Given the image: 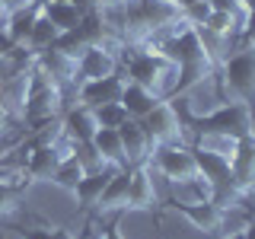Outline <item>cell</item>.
<instances>
[{
  "mask_svg": "<svg viewBox=\"0 0 255 239\" xmlns=\"http://www.w3.org/2000/svg\"><path fill=\"white\" fill-rule=\"evenodd\" d=\"M118 13H122V26L128 29V35L140 45L182 22L179 0H128L118 6Z\"/></svg>",
  "mask_w": 255,
  "mask_h": 239,
  "instance_id": "6da1fadb",
  "label": "cell"
},
{
  "mask_svg": "<svg viewBox=\"0 0 255 239\" xmlns=\"http://www.w3.org/2000/svg\"><path fill=\"white\" fill-rule=\"evenodd\" d=\"M175 64L166 58L159 48L153 45H140L134 48L131 54H125V80H131V83H140L147 86V90H153L156 96H163V99H169L172 93V83H175Z\"/></svg>",
  "mask_w": 255,
  "mask_h": 239,
  "instance_id": "7a4b0ae2",
  "label": "cell"
},
{
  "mask_svg": "<svg viewBox=\"0 0 255 239\" xmlns=\"http://www.w3.org/2000/svg\"><path fill=\"white\" fill-rule=\"evenodd\" d=\"M64 99L67 93L61 90L48 74L38 70V64L32 61L29 67V93H26V102H22V118L29 124H45V121H54V118L64 115Z\"/></svg>",
  "mask_w": 255,
  "mask_h": 239,
  "instance_id": "3957f363",
  "label": "cell"
},
{
  "mask_svg": "<svg viewBox=\"0 0 255 239\" xmlns=\"http://www.w3.org/2000/svg\"><path fill=\"white\" fill-rule=\"evenodd\" d=\"M217 86L223 102L239 99V102H255V45H243L236 54L220 58L217 64Z\"/></svg>",
  "mask_w": 255,
  "mask_h": 239,
  "instance_id": "277c9868",
  "label": "cell"
},
{
  "mask_svg": "<svg viewBox=\"0 0 255 239\" xmlns=\"http://www.w3.org/2000/svg\"><path fill=\"white\" fill-rule=\"evenodd\" d=\"M191 131L201 134V131H211V134H227V137H249L255 134V115H252V106L249 102H239V99H227L220 102L217 109H211L207 115H198L191 118Z\"/></svg>",
  "mask_w": 255,
  "mask_h": 239,
  "instance_id": "5b68a950",
  "label": "cell"
},
{
  "mask_svg": "<svg viewBox=\"0 0 255 239\" xmlns=\"http://www.w3.org/2000/svg\"><path fill=\"white\" fill-rule=\"evenodd\" d=\"M150 169L156 175H163L166 182H182L198 175V163H195V150L188 143H156L150 153Z\"/></svg>",
  "mask_w": 255,
  "mask_h": 239,
  "instance_id": "8992f818",
  "label": "cell"
},
{
  "mask_svg": "<svg viewBox=\"0 0 255 239\" xmlns=\"http://www.w3.org/2000/svg\"><path fill=\"white\" fill-rule=\"evenodd\" d=\"M143 131H147V137L156 143H185V124H182L179 118V106H175L172 99H159L153 112H147V115L140 118Z\"/></svg>",
  "mask_w": 255,
  "mask_h": 239,
  "instance_id": "52a82bcc",
  "label": "cell"
},
{
  "mask_svg": "<svg viewBox=\"0 0 255 239\" xmlns=\"http://www.w3.org/2000/svg\"><path fill=\"white\" fill-rule=\"evenodd\" d=\"M35 64H38V70L51 77L64 93H74L77 90L80 74H77V58H74V54L61 51L58 45H51V48H45V51L35 54Z\"/></svg>",
  "mask_w": 255,
  "mask_h": 239,
  "instance_id": "ba28073f",
  "label": "cell"
},
{
  "mask_svg": "<svg viewBox=\"0 0 255 239\" xmlns=\"http://www.w3.org/2000/svg\"><path fill=\"white\" fill-rule=\"evenodd\" d=\"M122 90H125V77L115 74V77H99V80H80L77 90H74V102L80 106H106V102H118L122 99Z\"/></svg>",
  "mask_w": 255,
  "mask_h": 239,
  "instance_id": "9c48e42d",
  "label": "cell"
},
{
  "mask_svg": "<svg viewBox=\"0 0 255 239\" xmlns=\"http://www.w3.org/2000/svg\"><path fill=\"white\" fill-rule=\"evenodd\" d=\"M118 70H122V58H118V51L102 48V45L83 48V51H80V58H77V74H80V80L115 77Z\"/></svg>",
  "mask_w": 255,
  "mask_h": 239,
  "instance_id": "30bf717a",
  "label": "cell"
},
{
  "mask_svg": "<svg viewBox=\"0 0 255 239\" xmlns=\"http://www.w3.org/2000/svg\"><path fill=\"white\" fill-rule=\"evenodd\" d=\"M150 163L131 166V185H128V207L125 211H150L159 201V191H156V179Z\"/></svg>",
  "mask_w": 255,
  "mask_h": 239,
  "instance_id": "8fae6325",
  "label": "cell"
},
{
  "mask_svg": "<svg viewBox=\"0 0 255 239\" xmlns=\"http://www.w3.org/2000/svg\"><path fill=\"white\" fill-rule=\"evenodd\" d=\"M61 131H64V137L74 143V147H77V143H90L93 134L99 131V124H96V112L90 106H80V102L67 106L64 115H61Z\"/></svg>",
  "mask_w": 255,
  "mask_h": 239,
  "instance_id": "7c38bea8",
  "label": "cell"
},
{
  "mask_svg": "<svg viewBox=\"0 0 255 239\" xmlns=\"http://www.w3.org/2000/svg\"><path fill=\"white\" fill-rule=\"evenodd\" d=\"M122 134V150H125V166H140V163H150V153H153V140L147 137L140 121L128 118V121L118 127Z\"/></svg>",
  "mask_w": 255,
  "mask_h": 239,
  "instance_id": "4fadbf2b",
  "label": "cell"
},
{
  "mask_svg": "<svg viewBox=\"0 0 255 239\" xmlns=\"http://www.w3.org/2000/svg\"><path fill=\"white\" fill-rule=\"evenodd\" d=\"M175 211L185 217L195 230H201V233L214 236L223 230V223H227V211L217 204V201H201V204H179Z\"/></svg>",
  "mask_w": 255,
  "mask_h": 239,
  "instance_id": "5bb4252c",
  "label": "cell"
},
{
  "mask_svg": "<svg viewBox=\"0 0 255 239\" xmlns=\"http://www.w3.org/2000/svg\"><path fill=\"white\" fill-rule=\"evenodd\" d=\"M38 10H42V0H32V3H26V6H16V10L6 13L3 35L10 38V45H16V48H29L32 22H35Z\"/></svg>",
  "mask_w": 255,
  "mask_h": 239,
  "instance_id": "9a60e30c",
  "label": "cell"
},
{
  "mask_svg": "<svg viewBox=\"0 0 255 239\" xmlns=\"http://www.w3.org/2000/svg\"><path fill=\"white\" fill-rule=\"evenodd\" d=\"M115 169H122V166H99V169H90L83 179L77 182L74 198L80 201V207H86V211H96L102 188L109 185V179H112V172H115Z\"/></svg>",
  "mask_w": 255,
  "mask_h": 239,
  "instance_id": "2e32d148",
  "label": "cell"
},
{
  "mask_svg": "<svg viewBox=\"0 0 255 239\" xmlns=\"http://www.w3.org/2000/svg\"><path fill=\"white\" fill-rule=\"evenodd\" d=\"M201 201H214V185L204 175H191L182 182H169V204H201Z\"/></svg>",
  "mask_w": 255,
  "mask_h": 239,
  "instance_id": "e0dca14e",
  "label": "cell"
},
{
  "mask_svg": "<svg viewBox=\"0 0 255 239\" xmlns=\"http://www.w3.org/2000/svg\"><path fill=\"white\" fill-rule=\"evenodd\" d=\"M128 185H131V166H122V169H115V172H112L109 185L102 188L96 211H99V214L125 211V207H128Z\"/></svg>",
  "mask_w": 255,
  "mask_h": 239,
  "instance_id": "ac0fdd59",
  "label": "cell"
},
{
  "mask_svg": "<svg viewBox=\"0 0 255 239\" xmlns=\"http://www.w3.org/2000/svg\"><path fill=\"white\" fill-rule=\"evenodd\" d=\"M230 166H233V182H236L239 191L255 185V134L239 137L236 153H233V159H230Z\"/></svg>",
  "mask_w": 255,
  "mask_h": 239,
  "instance_id": "d6986e66",
  "label": "cell"
},
{
  "mask_svg": "<svg viewBox=\"0 0 255 239\" xmlns=\"http://www.w3.org/2000/svg\"><path fill=\"white\" fill-rule=\"evenodd\" d=\"M163 99V96H156L153 90H147V86L140 83H131V80H125V90H122V106L128 112V118H134V121H140L147 112H153V106Z\"/></svg>",
  "mask_w": 255,
  "mask_h": 239,
  "instance_id": "ffe728a7",
  "label": "cell"
},
{
  "mask_svg": "<svg viewBox=\"0 0 255 239\" xmlns=\"http://www.w3.org/2000/svg\"><path fill=\"white\" fill-rule=\"evenodd\" d=\"M93 153L99 156L102 166H125V150H122V134L118 127H99L90 140Z\"/></svg>",
  "mask_w": 255,
  "mask_h": 239,
  "instance_id": "44dd1931",
  "label": "cell"
},
{
  "mask_svg": "<svg viewBox=\"0 0 255 239\" xmlns=\"http://www.w3.org/2000/svg\"><path fill=\"white\" fill-rule=\"evenodd\" d=\"M42 10H45V16L54 22V26H58V32L64 35V32H70V29L80 26L86 6L74 3V0H58V3H42Z\"/></svg>",
  "mask_w": 255,
  "mask_h": 239,
  "instance_id": "7402d4cb",
  "label": "cell"
},
{
  "mask_svg": "<svg viewBox=\"0 0 255 239\" xmlns=\"http://www.w3.org/2000/svg\"><path fill=\"white\" fill-rule=\"evenodd\" d=\"M86 172H90V169H86V163L77 156V150H74V153H67L58 163V169H54V175H51V185H58V188H64V191H70V195H74L77 182L83 179Z\"/></svg>",
  "mask_w": 255,
  "mask_h": 239,
  "instance_id": "603a6c76",
  "label": "cell"
},
{
  "mask_svg": "<svg viewBox=\"0 0 255 239\" xmlns=\"http://www.w3.org/2000/svg\"><path fill=\"white\" fill-rule=\"evenodd\" d=\"M201 32H207V35L217 38V42H230V38H236L239 32H243V22H239L233 13L211 10V16H207V22L201 26Z\"/></svg>",
  "mask_w": 255,
  "mask_h": 239,
  "instance_id": "cb8c5ba5",
  "label": "cell"
},
{
  "mask_svg": "<svg viewBox=\"0 0 255 239\" xmlns=\"http://www.w3.org/2000/svg\"><path fill=\"white\" fill-rule=\"evenodd\" d=\"M58 38H61V32L58 26H54L51 19L45 16V10H38L35 16V22H32V35H29V48L32 51H45V48H51V45H58Z\"/></svg>",
  "mask_w": 255,
  "mask_h": 239,
  "instance_id": "d4e9b609",
  "label": "cell"
},
{
  "mask_svg": "<svg viewBox=\"0 0 255 239\" xmlns=\"http://www.w3.org/2000/svg\"><path fill=\"white\" fill-rule=\"evenodd\" d=\"M236 137H227V134H211V131H201L195 134V150H204V153H217V156H227L233 159L236 153Z\"/></svg>",
  "mask_w": 255,
  "mask_h": 239,
  "instance_id": "484cf974",
  "label": "cell"
},
{
  "mask_svg": "<svg viewBox=\"0 0 255 239\" xmlns=\"http://www.w3.org/2000/svg\"><path fill=\"white\" fill-rule=\"evenodd\" d=\"M29 185L26 175H0V214H10L22 198V188Z\"/></svg>",
  "mask_w": 255,
  "mask_h": 239,
  "instance_id": "4316f807",
  "label": "cell"
},
{
  "mask_svg": "<svg viewBox=\"0 0 255 239\" xmlns=\"http://www.w3.org/2000/svg\"><path fill=\"white\" fill-rule=\"evenodd\" d=\"M96 124L99 127H122L128 121V112L122 102H106V106H96Z\"/></svg>",
  "mask_w": 255,
  "mask_h": 239,
  "instance_id": "83f0119b",
  "label": "cell"
},
{
  "mask_svg": "<svg viewBox=\"0 0 255 239\" xmlns=\"http://www.w3.org/2000/svg\"><path fill=\"white\" fill-rule=\"evenodd\" d=\"M16 233H19V239H74L61 227H19Z\"/></svg>",
  "mask_w": 255,
  "mask_h": 239,
  "instance_id": "f1b7e54d",
  "label": "cell"
},
{
  "mask_svg": "<svg viewBox=\"0 0 255 239\" xmlns=\"http://www.w3.org/2000/svg\"><path fill=\"white\" fill-rule=\"evenodd\" d=\"M239 38H243V45H255V10L246 16L243 22V32H239Z\"/></svg>",
  "mask_w": 255,
  "mask_h": 239,
  "instance_id": "f546056e",
  "label": "cell"
},
{
  "mask_svg": "<svg viewBox=\"0 0 255 239\" xmlns=\"http://www.w3.org/2000/svg\"><path fill=\"white\" fill-rule=\"evenodd\" d=\"M10 118H13V109L3 102V96H0V134L6 131V124H10Z\"/></svg>",
  "mask_w": 255,
  "mask_h": 239,
  "instance_id": "4dcf8cb0",
  "label": "cell"
},
{
  "mask_svg": "<svg viewBox=\"0 0 255 239\" xmlns=\"http://www.w3.org/2000/svg\"><path fill=\"white\" fill-rule=\"evenodd\" d=\"M243 239H255V217L243 227Z\"/></svg>",
  "mask_w": 255,
  "mask_h": 239,
  "instance_id": "1f68e13d",
  "label": "cell"
},
{
  "mask_svg": "<svg viewBox=\"0 0 255 239\" xmlns=\"http://www.w3.org/2000/svg\"><path fill=\"white\" fill-rule=\"evenodd\" d=\"M102 239H122V233H118V227H106L102 230Z\"/></svg>",
  "mask_w": 255,
  "mask_h": 239,
  "instance_id": "d6a6232c",
  "label": "cell"
},
{
  "mask_svg": "<svg viewBox=\"0 0 255 239\" xmlns=\"http://www.w3.org/2000/svg\"><path fill=\"white\" fill-rule=\"evenodd\" d=\"M220 239H243V230H233V233H223Z\"/></svg>",
  "mask_w": 255,
  "mask_h": 239,
  "instance_id": "836d02e7",
  "label": "cell"
},
{
  "mask_svg": "<svg viewBox=\"0 0 255 239\" xmlns=\"http://www.w3.org/2000/svg\"><path fill=\"white\" fill-rule=\"evenodd\" d=\"M42 3H58V0H42ZM74 3H80V6H83V0H74Z\"/></svg>",
  "mask_w": 255,
  "mask_h": 239,
  "instance_id": "e575fe53",
  "label": "cell"
},
{
  "mask_svg": "<svg viewBox=\"0 0 255 239\" xmlns=\"http://www.w3.org/2000/svg\"><path fill=\"white\" fill-rule=\"evenodd\" d=\"M179 3H182V6H188V3H198V0H179Z\"/></svg>",
  "mask_w": 255,
  "mask_h": 239,
  "instance_id": "d590c367",
  "label": "cell"
},
{
  "mask_svg": "<svg viewBox=\"0 0 255 239\" xmlns=\"http://www.w3.org/2000/svg\"><path fill=\"white\" fill-rule=\"evenodd\" d=\"M0 86H3V77H0Z\"/></svg>",
  "mask_w": 255,
  "mask_h": 239,
  "instance_id": "8d00e7d4",
  "label": "cell"
}]
</instances>
